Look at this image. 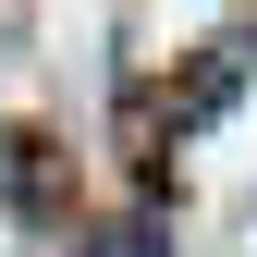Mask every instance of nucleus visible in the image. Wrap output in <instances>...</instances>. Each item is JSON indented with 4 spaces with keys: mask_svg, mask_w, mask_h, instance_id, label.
I'll use <instances>...</instances> for the list:
<instances>
[{
    "mask_svg": "<svg viewBox=\"0 0 257 257\" xmlns=\"http://www.w3.org/2000/svg\"><path fill=\"white\" fill-rule=\"evenodd\" d=\"M74 257H172V233H159V220H122V233H98V245H74Z\"/></svg>",
    "mask_w": 257,
    "mask_h": 257,
    "instance_id": "nucleus-1",
    "label": "nucleus"
}]
</instances>
